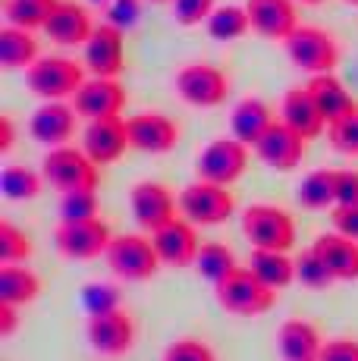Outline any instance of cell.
I'll list each match as a JSON object with an SVG mask.
<instances>
[{"label": "cell", "instance_id": "cell-45", "mask_svg": "<svg viewBox=\"0 0 358 361\" xmlns=\"http://www.w3.org/2000/svg\"><path fill=\"white\" fill-rule=\"evenodd\" d=\"M336 204H358V170H336Z\"/></svg>", "mask_w": 358, "mask_h": 361}, {"label": "cell", "instance_id": "cell-12", "mask_svg": "<svg viewBox=\"0 0 358 361\" xmlns=\"http://www.w3.org/2000/svg\"><path fill=\"white\" fill-rule=\"evenodd\" d=\"M88 343L94 352L101 355H126L135 345V321L126 308H113V311H101V314H88Z\"/></svg>", "mask_w": 358, "mask_h": 361}, {"label": "cell", "instance_id": "cell-27", "mask_svg": "<svg viewBox=\"0 0 358 361\" xmlns=\"http://www.w3.org/2000/svg\"><path fill=\"white\" fill-rule=\"evenodd\" d=\"M38 57L41 47L32 29H19L10 23L0 29V66L4 69H29Z\"/></svg>", "mask_w": 358, "mask_h": 361}, {"label": "cell", "instance_id": "cell-4", "mask_svg": "<svg viewBox=\"0 0 358 361\" xmlns=\"http://www.w3.org/2000/svg\"><path fill=\"white\" fill-rule=\"evenodd\" d=\"M44 179L60 192H75V189H98L101 173L98 164L88 157L85 148H73V145H57L47 148L44 161H41Z\"/></svg>", "mask_w": 358, "mask_h": 361}, {"label": "cell", "instance_id": "cell-7", "mask_svg": "<svg viewBox=\"0 0 358 361\" xmlns=\"http://www.w3.org/2000/svg\"><path fill=\"white\" fill-rule=\"evenodd\" d=\"M242 233L252 248H277L289 252L295 245V220L292 214L277 204H249L242 211Z\"/></svg>", "mask_w": 358, "mask_h": 361}, {"label": "cell", "instance_id": "cell-1", "mask_svg": "<svg viewBox=\"0 0 358 361\" xmlns=\"http://www.w3.org/2000/svg\"><path fill=\"white\" fill-rule=\"evenodd\" d=\"M217 305L226 314L236 317H258L277 305V289L267 286L258 274H252V267H236L226 280H220L214 286Z\"/></svg>", "mask_w": 358, "mask_h": 361}, {"label": "cell", "instance_id": "cell-14", "mask_svg": "<svg viewBox=\"0 0 358 361\" xmlns=\"http://www.w3.org/2000/svg\"><path fill=\"white\" fill-rule=\"evenodd\" d=\"M82 148L88 151L98 166L116 164L126 148H132L129 142V126L123 116H101V120H88L85 132H82Z\"/></svg>", "mask_w": 358, "mask_h": 361}, {"label": "cell", "instance_id": "cell-37", "mask_svg": "<svg viewBox=\"0 0 358 361\" xmlns=\"http://www.w3.org/2000/svg\"><path fill=\"white\" fill-rule=\"evenodd\" d=\"M295 280L308 289H327L336 283V276L330 274V267L323 264L321 255L314 252V248H308V252H302V258L295 261Z\"/></svg>", "mask_w": 358, "mask_h": 361}, {"label": "cell", "instance_id": "cell-24", "mask_svg": "<svg viewBox=\"0 0 358 361\" xmlns=\"http://www.w3.org/2000/svg\"><path fill=\"white\" fill-rule=\"evenodd\" d=\"M280 120L289 123L299 135H305L308 142L318 138L323 129H327V120H323L321 107L314 104L311 92L308 88H289L283 94V104H280Z\"/></svg>", "mask_w": 358, "mask_h": 361}, {"label": "cell", "instance_id": "cell-32", "mask_svg": "<svg viewBox=\"0 0 358 361\" xmlns=\"http://www.w3.org/2000/svg\"><path fill=\"white\" fill-rule=\"evenodd\" d=\"M60 0H4V16L10 25L19 29H44V23L51 19L54 6Z\"/></svg>", "mask_w": 358, "mask_h": 361}, {"label": "cell", "instance_id": "cell-51", "mask_svg": "<svg viewBox=\"0 0 358 361\" xmlns=\"http://www.w3.org/2000/svg\"><path fill=\"white\" fill-rule=\"evenodd\" d=\"M342 4H349V6H358V0H342Z\"/></svg>", "mask_w": 358, "mask_h": 361}, {"label": "cell", "instance_id": "cell-5", "mask_svg": "<svg viewBox=\"0 0 358 361\" xmlns=\"http://www.w3.org/2000/svg\"><path fill=\"white\" fill-rule=\"evenodd\" d=\"M179 214L195 226H217L236 214V198H233L230 185L195 179L179 192Z\"/></svg>", "mask_w": 358, "mask_h": 361}, {"label": "cell", "instance_id": "cell-50", "mask_svg": "<svg viewBox=\"0 0 358 361\" xmlns=\"http://www.w3.org/2000/svg\"><path fill=\"white\" fill-rule=\"evenodd\" d=\"M148 4H173V0H148Z\"/></svg>", "mask_w": 358, "mask_h": 361}, {"label": "cell", "instance_id": "cell-49", "mask_svg": "<svg viewBox=\"0 0 358 361\" xmlns=\"http://www.w3.org/2000/svg\"><path fill=\"white\" fill-rule=\"evenodd\" d=\"M94 6H110V0H92Z\"/></svg>", "mask_w": 358, "mask_h": 361}, {"label": "cell", "instance_id": "cell-21", "mask_svg": "<svg viewBox=\"0 0 358 361\" xmlns=\"http://www.w3.org/2000/svg\"><path fill=\"white\" fill-rule=\"evenodd\" d=\"M151 239H154V248H157V255H161V261L170 264V267H189V264H195L198 248H202L198 245L195 224L185 217L170 220L167 226L151 233Z\"/></svg>", "mask_w": 358, "mask_h": 361}, {"label": "cell", "instance_id": "cell-8", "mask_svg": "<svg viewBox=\"0 0 358 361\" xmlns=\"http://www.w3.org/2000/svg\"><path fill=\"white\" fill-rule=\"evenodd\" d=\"M173 88L176 94L192 107H220L230 98V75L214 63H185L179 73L173 75Z\"/></svg>", "mask_w": 358, "mask_h": 361}, {"label": "cell", "instance_id": "cell-18", "mask_svg": "<svg viewBox=\"0 0 358 361\" xmlns=\"http://www.w3.org/2000/svg\"><path fill=\"white\" fill-rule=\"evenodd\" d=\"M252 32L267 41H286L299 29V0H245Z\"/></svg>", "mask_w": 358, "mask_h": 361}, {"label": "cell", "instance_id": "cell-10", "mask_svg": "<svg viewBox=\"0 0 358 361\" xmlns=\"http://www.w3.org/2000/svg\"><path fill=\"white\" fill-rule=\"evenodd\" d=\"M54 242H57V252L70 261H92L107 255L113 233L101 217L94 220H79V224H66L60 220V226L54 230Z\"/></svg>", "mask_w": 358, "mask_h": 361}, {"label": "cell", "instance_id": "cell-15", "mask_svg": "<svg viewBox=\"0 0 358 361\" xmlns=\"http://www.w3.org/2000/svg\"><path fill=\"white\" fill-rule=\"evenodd\" d=\"M129 204H132V217L142 230L157 233L161 226H167L170 220H176V204L173 192L163 183H154V179H144V183L132 185V195H129Z\"/></svg>", "mask_w": 358, "mask_h": 361}, {"label": "cell", "instance_id": "cell-25", "mask_svg": "<svg viewBox=\"0 0 358 361\" xmlns=\"http://www.w3.org/2000/svg\"><path fill=\"white\" fill-rule=\"evenodd\" d=\"M305 88L311 92L314 104L321 107V114H323V120H327V126H330V123H336L340 116L352 114V110L358 107V101L346 92V85H342V82L336 79L333 73H318V75H311V82H308Z\"/></svg>", "mask_w": 358, "mask_h": 361}, {"label": "cell", "instance_id": "cell-17", "mask_svg": "<svg viewBox=\"0 0 358 361\" xmlns=\"http://www.w3.org/2000/svg\"><path fill=\"white\" fill-rule=\"evenodd\" d=\"M126 88L116 79H104V75H92L85 85L75 92L73 107L79 110L82 120H101V116H120L126 107Z\"/></svg>", "mask_w": 358, "mask_h": 361}, {"label": "cell", "instance_id": "cell-26", "mask_svg": "<svg viewBox=\"0 0 358 361\" xmlns=\"http://www.w3.org/2000/svg\"><path fill=\"white\" fill-rule=\"evenodd\" d=\"M273 123H277L273 120V110L261 98H242L233 107V116H230L233 135H236L239 142H245L249 148H254V145L261 142V135H264Z\"/></svg>", "mask_w": 358, "mask_h": 361}, {"label": "cell", "instance_id": "cell-28", "mask_svg": "<svg viewBox=\"0 0 358 361\" xmlns=\"http://www.w3.org/2000/svg\"><path fill=\"white\" fill-rule=\"evenodd\" d=\"M41 295V276L19 264H4L0 267V302L10 305H32Z\"/></svg>", "mask_w": 358, "mask_h": 361}, {"label": "cell", "instance_id": "cell-16", "mask_svg": "<svg viewBox=\"0 0 358 361\" xmlns=\"http://www.w3.org/2000/svg\"><path fill=\"white\" fill-rule=\"evenodd\" d=\"M126 126L132 148L144 151V154H167L179 142V126L167 114H157V110H144V114L129 116Z\"/></svg>", "mask_w": 358, "mask_h": 361}, {"label": "cell", "instance_id": "cell-30", "mask_svg": "<svg viewBox=\"0 0 358 361\" xmlns=\"http://www.w3.org/2000/svg\"><path fill=\"white\" fill-rule=\"evenodd\" d=\"M208 35L214 41H239L252 32V16H249V6L245 4H226V6H217L211 13L208 23Z\"/></svg>", "mask_w": 358, "mask_h": 361}, {"label": "cell", "instance_id": "cell-42", "mask_svg": "<svg viewBox=\"0 0 358 361\" xmlns=\"http://www.w3.org/2000/svg\"><path fill=\"white\" fill-rule=\"evenodd\" d=\"M107 10V23L120 25V29H132L142 16V0H110Z\"/></svg>", "mask_w": 358, "mask_h": 361}, {"label": "cell", "instance_id": "cell-43", "mask_svg": "<svg viewBox=\"0 0 358 361\" xmlns=\"http://www.w3.org/2000/svg\"><path fill=\"white\" fill-rule=\"evenodd\" d=\"M321 361H358V339H346V336L327 339Z\"/></svg>", "mask_w": 358, "mask_h": 361}, {"label": "cell", "instance_id": "cell-47", "mask_svg": "<svg viewBox=\"0 0 358 361\" xmlns=\"http://www.w3.org/2000/svg\"><path fill=\"white\" fill-rule=\"evenodd\" d=\"M13 142H16V129H13V116L10 114H4L0 116V151H10L13 148Z\"/></svg>", "mask_w": 358, "mask_h": 361}, {"label": "cell", "instance_id": "cell-6", "mask_svg": "<svg viewBox=\"0 0 358 361\" xmlns=\"http://www.w3.org/2000/svg\"><path fill=\"white\" fill-rule=\"evenodd\" d=\"M107 264L120 280H129V283H144L161 270V255L154 248V239H144L139 233H123V235H113L107 248Z\"/></svg>", "mask_w": 358, "mask_h": 361}, {"label": "cell", "instance_id": "cell-38", "mask_svg": "<svg viewBox=\"0 0 358 361\" xmlns=\"http://www.w3.org/2000/svg\"><path fill=\"white\" fill-rule=\"evenodd\" d=\"M327 138L340 154H349V157H358V107L352 114L340 116L336 123L327 126Z\"/></svg>", "mask_w": 358, "mask_h": 361}, {"label": "cell", "instance_id": "cell-23", "mask_svg": "<svg viewBox=\"0 0 358 361\" xmlns=\"http://www.w3.org/2000/svg\"><path fill=\"white\" fill-rule=\"evenodd\" d=\"M311 248L323 258L336 283L358 280V239H349L342 233H321Z\"/></svg>", "mask_w": 358, "mask_h": 361}, {"label": "cell", "instance_id": "cell-36", "mask_svg": "<svg viewBox=\"0 0 358 361\" xmlns=\"http://www.w3.org/2000/svg\"><path fill=\"white\" fill-rule=\"evenodd\" d=\"M98 189H75V192H63L60 201V220L66 224H79V220H94L98 217Z\"/></svg>", "mask_w": 358, "mask_h": 361}, {"label": "cell", "instance_id": "cell-46", "mask_svg": "<svg viewBox=\"0 0 358 361\" xmlns=\"http://www.w3.org/2000/svg\"><path fill=\"white\" fill-rule=\"evenodd\" d=\"M19 327V305H10V302H0V336H13Z\"/></svg>", "mask_w": 358, "mask_h": 361}, {"label": "cell", "instance_id": "cell-29", "mask_svg": "<svg viewBox=\"0 0 358 361\" xmlns=\"http://www.w3.org/2000/svg\"><path fill=\"white\" fill-rule=\"evenodd\" d=\"M249 267H252V274H258L277 293L295 280V261L286 252H277V248H252Z\"/></svg>", "mask_w": 358, "mask_h": 361}, {"label": "cell", "instance_id": "cell-31", "mask_svg": "<svg viewBox=\"0 0 358 361\" xmlns=\"http://www.w3.org/2000/svg\"><path fill=\"white\" fill-rule=\"evenodd\" d=\"M295 198H299V204L308 207V211L333 207L336 204V170L308 173V176L299 183V189H295Z\"/></svg>", "mask_w": 358, "mask_h": 361}, {"label": "cell", "instance_id": "cell-20", "mask_svg": "<svg viewBox=\"0 0 358 361\" xmlns=\"http://www.w3.org/2000/svg\"><path fill=\"white\" fill-rule=\"evenodd\" d=\"M75 123H79V110L66 101H44L41 107L32 114L29 120V132L32 138L47 148H57V145H66L75 132Z\"/></svg>", "mask_w": 358, "mask_h": 361}, {"label": "cell", "instance_id": "cell-44", "mask_svg": "<svg viewBox=\"0 0 358 361\" xmlns=\"http://www.w3.org/2000/svg\"><path fill=\"white\" fill-rule=\"evenodd\" d=\"M330 220H333L336 233L349 235V239H358V204H333Z\"/></svg>", "mask_w": 358, "mask_h": 361}, {"label": "cell", "instance_id": "cell-40", "mask_svg": "<svg viewBox=\"0 0 358 361\" xmlns=\"http://www.w3.org/2000/svg\"><path fill=\"white\" fill-rule=\"evenodd\" d=\"M163 361H217V355L208 343H202V339L183 336V339H176V343L167 345Z\"/></svg>", "mask_w": 358, "mask_h": 361}, {"label": "cell", "instance_id": "cell-39", "mask_svg": "<svg viewBox=\"0 0 358 361\" xmlns=\"http://www.w3.org/2000/svg\"><path fill=\"white\" fill-rule=\"evenodd\" d=\"M82 305H85L88 314H101V311L123 308L120 305V289L110 286V283H88V286L82 289Z\"/></svg>", "mask_w": 358, "mask_h": 361}, {"label": "cell", "instance_id": "cell-33", "mask_svg": "<svg viewBox=\"0 0 358 361\" xmlns=\"http://www.w3.org/2000/svg\"><path fill=\"white\" fill-rule=\"evenodd\" d=\"M236 267H239L236 255H233L226 245H220V242H208V245L198 248L195 270L211 283V286H217L220 280H226V276H230Z\"/></svg>", "mask_w": 358, "mask_h": 361}, {"label": "cell", "instance_id": "cell-11", "mask_svg": "<svg viewBox=\"0 0 358 361\" xmlns=\"http://www.w3.org/2000/svg\"><path fill=\"white\" fill-rule=\"evenodd\" d=\"M249 166V145L239 142L236 135L230 138H214L208 148L198 154V179H208V183L220 185H233Z\"/></svg>", "mask_w": 358, "mask_h": 361}, {"label": "cell", "instance_id": "cell-22", "mask_svg": "<svg viewBox=\"0 0 358 361\" xmlns=\"http://www.w3.org/2000/svg\"><path fill=\"white\" fill-rule=\"evenodd\" d=\"M277 349L283 361H321L323 339L305 317H289L277 330Z\"/></svg>", "mask_w": 358, "mask_h": 361}, {"label": "cell", "instance_id": "cell-19", "mask_svg": "<svg viewBox=\"0 0 358 361\" xmlns=\"http://www.w3.org/2000/svg\"><path fill=\"white\" fill-rule=\"evenodd\" d=\"M41 32H44L47 38H51L54 44H60V47H82L88 38H92L94 19H92V13H88L85 4L60 0Z\"/></svg>", "mask_w": 358, "mask_h": 361}, {"label": "cell", "instance_id": "cell-41", "mask_svg": "<svg viewBox=\"0 0 358 361\" xmlns=\"http://www.w3.org/2000/svg\"><path fill=\"white\" fill-rule=\"evenodd\" d=\"M214 10H217V0H173V19L179 25H185V29L208 23Z\"/></svg>", "mask_w": 358, "mask_h": 361}, {"label": "cell", "instance_id": "cell-9", "mask_svg": "<svg viewBox=\"0 0 358 361\" xmlns=\"http://www.w3.org/2000/svg\"><path fill=\"white\" fill-rule=\"evenodd\" d=\"M82 63H85L88 75H104V79H116L126 69V29L113 23L94 25L92 38L82 44Z\"/></svg>", "mask_w": 358, "mask_h": 361}, {"label": "cell", "instance_id": "cell-2", "mask_svg": "<svg viewBox=\"0 0 358 361\" xmlns=\"http://www.w3.org/2000/svg\"><path fill=\"white\" fill-rule=\"evenodd\" d=\"M85 63H75L70 57H38L25 69V85L41 101H66L85 85Z\"/></svg>", "mask_w": 358, "mask_h": 361}, {"label": "cell", "instance_id": "cell-3", "mask_svg": "<svg viewBox=\"0 0 358 361\" xmlns=\"http://www.w3.org/2000/svg\"><path fill=\"white\" fill-rule=\"evenodd\" d=\"M283 47L289 63L308 75L333 73L340 66V41L327 29H321V25H299L283 41Z\"/></svg>", "mask_w": 358, "mask_h": 361}, {"label": "cell", "instance_id": "cell-35", "mask_svg": "<svg viewBox=\"0 0 358 361\" xmlns=\"http://www.w3.org/2000/svg\"><path fill=\"white\" fill-rule=\"evenodd\" d=\"M35 252L32 235L13 226L10 220H0V264H25Z\"/></svg>", "mask_w": 358, "mask_h": 361}, {"label": "cell", "instance_id": "cell-34", "mask_svg": "<svg viewBox=\"0 0 358 361\" xmlns=\"http://www.w3.org/2000/svg\"><path fill=\"white\" fill-rule=\"evenodd\" d=\"M44 173H35L32 166H6L0 173V189L10 201H32L41 195V185H44Z\"/></svg>", "mask_w": 358, "mask_h": 361}, {"label": "cell", "instance_id": "cell-13", "mask_svg": "<svg viewBox=\"0 0 358 361\" xmlns=\"http://www.w3.org/2000/svg\"><path fill=\"white\" fill-rule=\"evenodd\" d=\"M308 151V138L299 135L289 123L277 120L271 129L261 135V142L254 145V154L261 157V164H267L277 173H292L295 166L305 161Z\"/></svg>", "mask_w": 358, "mask_h": 361}, {"label": "cell", "instance_id": "cell-48", "mask_svg": "<svg viewBox=\"0 0 358 361\" xmlns=\"http://www.w3.org/2000/svg\"><path fill=\"white\" fill-rule=\"evenodd\" d=\"M299 4H305V6H321V4H327V0H299Z\"/></svg>", "mask_w": 358, "mask_h": 361}]
</instances>
